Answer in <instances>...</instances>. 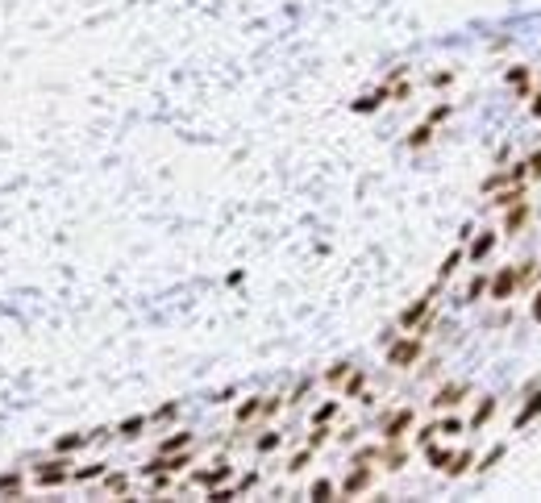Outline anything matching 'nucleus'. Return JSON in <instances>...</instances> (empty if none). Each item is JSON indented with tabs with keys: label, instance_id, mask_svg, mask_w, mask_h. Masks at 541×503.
<instances>
[{
	"label": "nucleus",
	"instance_id": "nucleus-12",
	"mask_svg": "<svg viewBox=\"0 0 541 503\" xmlns=\"http://www.w3.org/2000/svg\"><path fill=\"white\" fill-rule=\"evenodd\" d=\"M104 470H108V462H92V466L71 470V479H75V483H92V479H104Z\"/></svg>",
	"mask_w": 541,
	"mask_h": 503
},
{
	"label": "nucleus",
	"instance_id": "nucleus-22",
	"mask_svg": "<svg viewBox=\"0 0 541 503\" xmlns=\"http://www.w3.org/2000/svg\"><path fill=\"white\" fill-rule=\"evenodd\" d=\"M363 383H367V375H363V370L346 375V395H358V391H363Z\"/></svg>",
	"mask_w": 541,
	"mask_h": 503
},
{
	"label": "nucleus",
	"instance_id": "nucleus-20",
	"mask_svg": "<svg viewBox=\"0 0 541 503\" xmlns=\"http://www.w3.org/2000/svg\"><path fill=\"white\" fill-rule=\"evenodd\" d=\"M429 137H433V125H417V129H413V137H408V146L417 150V146H425Z\"/></svg>",
	"mask_w": 541,
	"mask_h": 503
},
{
	"label": "nucleus",
	"instance_id": "nucleus-13",
	"mask_svg": "<svg viewBox=\"0 0 541 503\" xmlns=\"http://www.w3.org/2000/svg\"><path fill=\"white\" fill-rule=\"evenodd\" d=\"M388 96H392V92H388V87H379L375 96H363V100H354V112H375V108H379Z\"/></svg>",
	"mask_w": 541,
	"mask_h": 503
},
{
	"label": "nucleus",
	"instance_id": "nucleus-17",
	"mask_svg": "<svg viewBox=\"0 0 541 503\" xmlns=\"http://www.w3.org/2000/svg\"><path fill=\"white\" fill-rule=\"evenodd\" d=\"M258 412H263V400H246V404L238 408V425H250Z\"/></svg>",
	"mask_w": 541,
	"mask_h": 503
},
{
	"label": "nucleus",
	"instance_id": "nucleus-6",
	"mask_svg": "<svg viewBox=\"0 0 541 503\" xmlns=\"http://www.w3.org/2000/svg\"><path fill=\"white\" fill-rule=\"evenodd\" d=\"M408 425H413V408H400V412H396V416L388 420V429H383V437H388V441H400Z\"/></svg>",
	"mask_w": 541,
	"mask_h": 503
},
{
	"label": "nucleus",
	"instance_id": "nucleus-16",
	"mask_svg": "<svg viewBox=\"0 0 541 503\" xmlns=\"http://www.w3.org/2000/svg\"><path fill=\"white\" fill-rule=\"evenodd\" d=\"M492 246H496V233H483V237L471 246V258H475V262H479V258H488V254H492Z\"/></svg>",
	"mask_w": 541,
	"mask_h": 503
},
{
	"label": "nucleus",
	"instance_id": "nucleus-3",
	"mask_svg": "<svg viewBox=\"0 0 541 503\" xmlns=\"http://www.w3.org/2000/svg\"><path fill=\"white\" fill-rule=\"evenodd\" d=\"M421 358V337H404V341H396L392 350H388V362L392 366H413Z\"/></svg>",
	"mask_w": 541,
	"mask_h": 503
},
{
	"label": "nucleus",
	"instance_id": "nucleus-23",
	"mask_svg": "<svg viewBox=\"0 0 541 503\" xmlns=\"http://www.w3.org/2000/svg\"><path fill=\"white\" fill-rule=\"evenodd\" d=\"M350 375V362H338V366H329V375H325V383H342Z\"/></svg>",
	"mask_w": 541,
	"mask_h": 503
},
{
	"label": "nucleus",
	"instance_id": "nucleus-26",
	"mask_svg": "<svg viewBox=\"0 0 541 503\" xmlns=\"http://www.w3.org/2000/svg\"><path fill=\"white\" fill-rule=\"evenodd\" d=\"M175 416V404H163L158 412H150V425H163V420H171Z\"/></svg>",
	"mask_w": 541,
	"mask_h": 503
},
{
	"label": "nucleus",
	"instance_id": "nucleus-27",
	"mask_svg": "<svg viewBox=\"0 0 541 503\" xmlns=\"http://www.w3.org/2000/svg\"><path fill=\"white\" fill-rule=\"evenodd\" d=\"M429 462H433L438 470H446V466H450V454H446V450H429Z\"/></svg>",
	"mask_w": 541,
	"mask_h": 503
},
{
	"label": "nucleus",
	"instance_id": "nucleus-8",
	"mask_svg": "<svg viewBox=\"0 0 541 503\" xmlns=\"http://www.w3.org/2000/svg\"><path fill=\"white\" fill-rule=\"evenodd\" d=\"M367 487H371V470H367V466H358V470L342 483V495H358V491H367Z\"/></svg>",
	"mask_w": 541,
	"mask_h": 503
},
{
	"label": "nucleus",
	"instance_id": "nucleus-25",
	"mask_svg": "<svg viewBox=\"0 0 541 503\" xmlns=\"http://www.w3.org/2000/svg\"><path fill=\"white\" fill-rule=\"evenodd\" d=\"M279 433H267V437H258V454H271V450H279Z\"/></svg>",
	"mask_w": 541,
	"mask_h": 503
},
{
	"label": "nucleus",
	"instance_id": "nucleus-14",
	"mask_svg": "<svg viewBox=\"0 0 541 503\" xmlns=\"http://www.w3.org/2000/svg\"><path fill=\"white\" fill-rule=\"evenodd\" d=\"M104 495H129V479H125V475H108V470H104Z\"/></svg>",
	"mask_w": 541,
	"mask_h": 503
},
{
	"label": "nucleus",
	"instance_id": "nucleus-24",
	"mask_svg": "<svg viewBox=\"0 0 541 503\" xmlns=\"http://www.w3.org/2000/svg\"><path fill=\"white\" fill-rule=\"evenodd\" d=\"M333 412H338V404L329 400V404H321L317 408V416H313V425H325V420H333Z\"/></svg>",
	"mask_w": 541,
	"mask_h": 503
},
{
	"label": "nucleus",
	"instance_id": "nucleus-11",
	"mask_svg": "<svg viewBox=\"0 0 541 503\" xmlns=\"http://www.w3.org/2000/svg\"><path fill=\"white\" fill-rule=\"evenodd\" d=\"M146 425H150V416H129V420H121V425H117V437L133 441V437H138V433H142Z\"/></svg>",
	"mask_w": 541,
	"mask_h": 503
},
{
	"label": "nucleus",
	"instance_id": "nucleus-9",
	"mask_svg": "<svg viewBox=\"0 0 541 503\" xmlns=\"http://www.w3.org/2000/svg\"><path fill=\"white\" fill-rule=\"evenodd\" d=\"M21 491H25V475H21V470H8V475H0V495L17 500Z\"/></svg>",
	"mask_w": 541,
	"mask_h": 503
},
{
	"label": "nucleus",
	"instance_id": "nucleus-28",
	"mask_svg": "<svg viewBox=\"0 0 541 503\" xmlns=\"http://www.w3.org/2000/svg\"><path fill=\"white\" fill-rule=\"evenodd\" d=\"M308 458H313V450H304V454H296V458L288 462V470H292V475H296V470H304V466H308Z\"/></svg>",
	"mask_w": 541,
	"mask_h": 503
},
{
	"label": "nucleus",
	"instance_id": "nucleus-7",
	"mask_svg": "<svg viewBox=\"0 0 541 503\" xmlns=\"http://www.w3.org/2000/svg\"><path fill=\"white\" fill-rule=\"evenodd\" d=\"M463 395H467V387H463V383H450V387H442V391L433 395V408H454Z\"/></svg>",
	"mask_w": 541,
	"mask_h": 503
},
{
	"label": "nucleus",
	"instance_id": "nucleus-10",
	"mask_svg": "<svg viewBox=\"0 0 541 503\" xmlns=\"http://www.w3.org/2000/svg\"><path fill=\"white\" fill-rule=\"evenodd\" d=\"M513 287H517V271H500L496 283H492V296H496V300H508Z\"/></svg>",
	"mask_w": 541,
	"mask_h": 503
},
{
	"label": "nucleus",
	"instance_id": "nucleus-33",
	"mask_svg": "<svg viewBox=\"0 0 541 503\" xmlns=\"http://www.w3.org/2000/svg\"><path fill=\"white\" fill-rule=\"evenodd\" d=\"M533 112H538V117H541V96H538V100H533Z\"/></svg>",
	"mask_w": 541,
	"mask_h": 503
},
{
	"label": "nucleus",
	"instance_id": "nucleus-19",
	"mask_svg": "<svg viewBox=\"0 0 541 503\" xmlns=\"http://www.w3.org/2000/svg\"><path fill=\"white\" fill-rule=\"evenodd\" d=\"M533 416H541V395H533V404H525V408H521V416H517V425H529Z\"/></svg>",
	"mask_w": 541,
	"mask_h": 503
},
{
	"label": "nucleus",
	"instance_id": "nucleus-29",
	"mask_svg": "<svg viewBox=\"0 0 541 503\" xmlns=\"http://www.w3.org/2000/svg\"><path fill=\"white\" fill-rule=\"evenodd\" d=\"M458 258H463V254H458V250H454V254H450V258H446V262H442V279H450V275H454V266H458Z\"/></svg>",
	"mask_w": 541,
	"mask_h": 503
},
{
	"label": "nucleus",
	"instance_id": "nucleus-15",
	"mask_svg": "<svg viewBox=\"0 0 541 503\" xmlns=\"http://www.w3.org/2000/svg\"><path fill=\"white\" fill-rule=\"evenodd\" d=\"M192 445V433H171L163 445H158V454H175V450H188Z\"/></svg>",
	"mask_w": 541,
	"mask_h": 503
},
{
	"label": "nucleus",
	"instance_id": "nucleus-31",
	"mask_svg": "<svg viewBox=\"0 0 541 503\" xmlns=\"http://www.w3.org/2000/svg\"><path fill=\"white\" fill-rule=\"evenodd\" d=\"M483 287H488V283H483V279H475V283H471V287H467V300H475V296H479V291H483Z\"/></svg>",
	"mask_w": 541,
	"mask_h": 503
},
{
	"label": "nucleus",
	"instance_id": "nucleus-21",
	"mask_svg": "<svg viewBox=\"0 0 541 503\" xmlns=\"http://www.w3.org/2000/svg\"><path fill=\"white\" fill-rule=\"evenodd\" d=\"M433 433H438V437H458V433H463V420H442V425H433Z\"/></svg>",
	"mask_w": 541,
	"mask_h": 503
},
{
	"label": "nucleus",
	"instance_id": "nucleus-1",
	"mask_svg": "<svg viewBox=\"0 0 541 503\" xmlns=\"http://www.w3.org/2000/svg\"><path fill=\"white\" fill-rule=\"evenodd\" d=\"M71 454H54L50 462H42V466H33V487H63L67 479H71Z\"/></svg>",
	"mask_w": 541,
	"mask_h": 503
},
{
	"label": "nucleus",
	"instance_id": "nucleus-5",
	"mask_svg": "<svg viewBox=\"0 0 541 503\" xmlns=\"http://www.w3.org/2000/svg\"><path fill=\"white\" fill-rule=\"evenodd\" d=\"M229 475H233V466H229V462H217L213 470H200V475H196V487H208V491H213V487H221Z\"/></svg>",
	"mask_w": 541,
	"mask_h": 503
},
{
	"label": "nucleus",
	"instance_id": "nucleus-4",
	"mask_svg": "<svg viewBox=\"0 0 541 503\" xmlns=\"http://www.w3.org/2000/svg\"><path fill=\"white\" fill-rule=\"evenodd\" d=\"M429 304H433V291H429V296H421L417 304H408V308L400 312V329H417V325L425 321V312H429Z\"/></svg>",
	"mask_w": 541,
	"mask_h": 503
},
{
	"label": "nucleus",
	"instance_id": "nucleus-18",
	"mask_svg": "<svg viewBox=\"0 0 541 503\" xmlns=\"http://www.w3.org/2000/svg\"><path fill=\"white\" fill-rule=\"evenodd\" d=\"M308 495H313V500H333V495H338V487H333L329 479H317V483L308 487Z\"/></svg>",
	"mask_w": 541,
	"mask_h": 503
},
{
	"label": "nucleus",
	"instance_id": "nucleus-2",
	"mask_svg": "<svg viewBox=\"0 0 541 503\" xmlns=\"http://www.w3.org/2000/svg\"><path fill=\"white\" fill-rule=\"evenodd\" d=\"M104 437H108V429H92V433L75 429V433H63L50 450H54V454H79V450H88V445H96V441H104Z\"/></svg>",
	"mask_w": 541,
	"mask_h": 503
},
{
	"label": "nucleus",
	"instance_id": "nucleus-30",
	"mask_svg": "<svg viewBox=\"0 0 541 503\" xmlns=\"http://www.w3.org/2000/svg\"><path fill=\"white\" fill-rule=\"evenodd\" d=\"M492 408H496V404H492V400H483V404H479V412H475V425H483V420L492 416Z\"/></svg>",
	"mask_w": 541,
	"mask_h": 503
},
{
	"label": "nucleus",
	"instance_id": "nucleus-32",
	"mask_svg": "<svg viewBox=\"0 0 541 503\" xmlns=\"http://www.w3.org/2000/svg\"><path fill=\"white\" fill-rule=\"evenodd\" d=\"M533 321H541V296H538V304H533Z\"/></svg>",
	"mask_w": 541,
	"mask_h": 503
}]
</instances>
